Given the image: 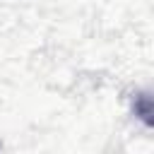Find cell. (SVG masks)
<instances>
[{"label":"cell","mask_w":154,"mask_h":154,"mask_svg":"<svg viewBox=\"0 0 154 154\" xmlns=\"http://www.w3.org/2000/svg\"><path fill=\"white\" fill-rule=\"evenodd\" d=\"M135 113H137L147 125H152V96H149V91L135 96Z\"/></svg>","instance_id":"cell-1"}]
</instances>
